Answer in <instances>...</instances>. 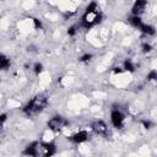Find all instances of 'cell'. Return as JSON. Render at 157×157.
I'll list each match as a JSON object with an SVG mask.
<instances>
[{
    "label": "cell",
    "instance_id": "6da1fadb",
    "mask_svg": "<svg viewBox=\"0 0 157 157\" xmlns=\"http://www.w3.org/2000/svg\"><path fill=\"white\" fill-rule=\"evenodd\" d=\"M47 98L44 96H36L25 106L23 112L26 113L28 117H33V115L41 113L47 106Z\"/></svg>",
    "mask_w": 157,
    "mask_h": 157
},
{
    "label": "cell",
    "instance_id": "7a4b0ae2",
    "mask_svg": "<svg viewBox=\"0 0 157 157\" xmlns=\"http://www.w3.org/2000/svg\"><path fill=\"white\" fill-rule=\"evenodd\" d=\"M101 19H102V16H101V14H98V11L86 12L85 16L82 17V26L86 28H91L93 25L101 22Z\"/></svg>",
    "mask_w": 157,
    "mask_h": 157
},
{
    "label": "cell",
    "instance_id": "3957f363",
    "mask_svg": "<svg viewBox=\"0 0 157 157\" xmlns=\"http://www.w3.org/2000/svg\"><path fill=\"white\" fill-rule=\"evenodd\" d=\"M68 124H69V122L67 119L58 115V117H54V118H52L51 120L48 122V128L51 130H53V131H59L63 128L67 127Z\"/></svg>",
    "mask_w": 157,
    "mask_h": 157
},
{
    "label": "cell",
    "instance_id": "277c9868",
    "mask_svg": "<svg viewBox=\"0 0 157 157\" xmlns=\"http://www.w3.org/2000/svg\"><path fill=\"white\" fill-rule=\"evenodd\" d=\"M111 120H112V123H113V125L115 127V128H118V129H120V128H123V122H124V115L119 112V111H117V109H114L113 112H112V114H111Z\"/></svg>",
    "mask_w": 157,
    "mask_h": 157
},
{
    "label": "cell",
    "instance_id": "5b68a950",
    "mask_svg": "<svg viewBox=\"0 0 157 157\" xmlns=\"http://www.w3.org/2000/svg\"><path fill=\"white\" fill-rule=\"evenodd\" d=\"M92 129L96 134L98 135H106L107 131H108V127H107V124L102 120H98V122H95L92 124Z\"/></svg>",
    "mask_w": 157,
    "mask_h": 157
},
{
    "label": "cell",
    "instance_id": "8992f818",
    "mask_svg": "<svg viewBox=\"0 0 157 157\" xmlns=\"http://www.w3.org/2000/svg\"><path fill=\"white\" fill-rule=\"evenodd\" d=\"M146 5H147L146 0H136L134 6H133V10H131V12H133L134 16H139L140 14L144 12Z\"/></svg>",
    "mask_w": 157,
    "mask_h": 157
},
{
    "label": "cell",
    "instance_id": "52a82bcc",
    "mask_svg": "<svg viewBox=\"0 0 157 157\" xmlns=\"http://www.w3.org/2000/svg\"><path fill=\"white\" fill-rule=\"evenodd\" d=\"M70 139H71V141H74V143L81 144V143H85L86 140L88 139V134H87V131L82 130V131H79V133H76L75 135H72Z\"/></svg>",
    "mask_w": 157,
    "mask_h": 157
},
{
    "label": "cell",
    "instance_id": "ba28073f",
    "mask_svg": "<svg viewBox=\"0 0 157 157\" xmlns=\"http://www.w3.org/2000/svg\"><path fill=\"white\" fill-rule=\"evenodd\" d=\"M23 155H26V156H37L38 155V143L35 141V143L30 144L26 148H25Z\"/></svg>",
    "mask_w": 157,
    "mask_h": 157
},
{
    "label": "cell",
    "instance_id": "9c48e42d",
    "mask_svg": "<svg viewBox=\"0 0 157 157\" xmlns=\"http://www.w3.org/2000/svg\"><path fill=\"white\" fill-rule=\"evenodd\" d=\"M42 146H43L44 156H46V157L53 156V155L56 152V147H55V145H54L53 143H43Z\"/></svg>",
    "mask_w": 157,
    "mask_h": 157
},
{
    "label": "cell",
    "instance_id": "30bf717a",
    "mask_svg": "<svg viewBox=\"0 0 157 157\" xmlns=\"http://www.w3.org/2000/svg\"><path fill=\"white\" fill-rule=\"evenodd\" d=\"M130 23L133 25L134 27H137V28H141L143 27V21L139 16H134V17L130 19Z\"/></svg>",
    "mask_w": 157,
    "mask_h": 157
},
{
    "label": "cell",
    "instance_id": "8fae6325",
    "mask_svg": "<svg viewBox=\"0 0 157 157\" xmlns=\"http://www.w3.org/2000/svg\"><path fill=\"white\" fill-rule=\"evenodd\" d=\"M9 67H10V60L5 55H1V58H0V68L3 70H6Z\"/></svg>",
    "mask_w": 157,
    "mask_h": 157
},
{
    "label": "cell",
    "instance_id": "7c38bea8",
    "mask_svg": "<svg viewBox=\"0 0 157 157\" xmlns=\"http://www.w3.org/2000/svg\"><path fill=\"white\" fill-rule=\"evenodd\" d=\"M141 31L144 32L145 35H155V28L152 26H150V25H143V27H141Z\"/></svg>",
    "mask_w": 157,
    "mask_h": 157
},
{
    "label": "cell",
    "instance_id": "4fadbf2b",
    "mask_svg": "<svg viewBox=\"0 0 157 157\" xmlns=\"http://www.w3.org/2000/svg\"><path fill=\"white\" fill-rule=\"evenodd\" d=\"M124 69L130 71V72H134V70H135L133 63H131L130 60H125V63H124Z\"/></svg>",
    "mask_w": 157,
    "mask_h": 157
},
{
    "label": "cell",
    "instance_id": "5bb4252c",
    "mask_svg": "<svg viewBox=\"0 0 157 157\" xmlns=\"http://www.w3.org/2000/svg\"><path fill=\"white\" fill-rule=\"evenodd\" d=\"M97 4L96 3H91L88 6H87V9H86V12H95L97 11Z\"/></svg>",
    "mask_w": 157,
    "mask_h": 157
},
{
    "label": "cell",
    "instance_id": "9a60e30c",
    "mask_svg": "<svg viewBox=\"0 0 157 157\" xmlns=\"http://www.w3.org/2000/svg\"><path fill=\"white\" fill-rule=\"evenodd\" d=\"M147 80L148 81H153V80H157V71H150L147 75Z\"/></svg>",
    "mask_w": 157,
    "mask_h": 157
},
{
    "label": "cell",
    "instance_id": "2e32d148",
    "mask_svg": "<svg viewBox=\"0 0 157 157\" xmlns=\"http://www.w3.org/2000/svg\"><path fill=\"white\" fill-rule=\"evenodd\" d=\"M91 59H92V55H91V54H85V55H82L80 58V61L85 63V61H90Z\"/></svg>",
    "mask_w": 157,
    "mask_h": 157
},
{
    "label": "cell",
    "instance_id": "e0dca14e",
    "mask_svg": "<svg viewBox=\"0 0 157 157\" xmlns=\"http://www.w3.org/2000/svg\"><path fill=\"white\" fill-rule=\"evenodd\" d=\"M42 69H43V65L41 64V63H36L35 64V72L37 74V75H38L41 71H42Z\"/></svg>",
    "mask_w": 157,
    "mask_h": 157
},
{
    "label": "cell",
    "instance_id": "ac0fdd59",
    "mask_svg": "<svg viewBox=\"0 0 157 157\" xmlns=\"http://www.w3.org/2000/svg\"><path fill=\"white\" fill-rule=\"evenodd\" d=\"M143 51H144V53H148V52L152 51V47L150 44H147V43H144L143 44Z\"/></svg>",
    "mask_w": 157,
    "mask_h": 157
},
{
    "label": "cell",
    "instance_id": "d6986e66",
    "mask_svg": "<svg viewBox=\"0 0 157 157\" xmlns=\"http://www.w3.org/2000/svg\"><path fill=\"white\" fill-rule=\"evenodd\" d=\"M141 123H143V125H144L145 129H151V127L153 125V124H152L150 120H143Z\"/></svg>",
    "mask_w": 157,
    "mask_h": 157
},
{
    "label": "cell",
    "instance_id": "ffe728a7",
    "mask_svg": "<svg viewBox=\"0 0 157 157\" xmlns=\"http://www.w3.org/2000/svg\"><path fill=\"white\" fill-rule=\"evenodd\" d=\"M68 35L71 36V37L75 36V35H76V27H75V26H71V27L68 30Z\"/></svg>",
    "mask_w": 157,
    "mask_h": 157
},
{
    "label": "cell",
    "instance_id": "44dd1931",
    "mask_svg": "<svg viewBox=\"0 0 157 157\" xmlns=\"http://www.w3.org/2000/svg\"><path fill=\"white\" fill-rule=\"evenodd\" d=\"M33 23H35V27H36L37 30H41V28H42V23H41V21H39V20L33 19Z\"/></svg>",
    "mask_w": 157,
    "mask_h": 157
},
{
    "label": "cell",
    "instance_id": "7402d4cb",
    "mask_svg": "<svg viewBox=\"0 0 157 157\" xmlns=\"http://www.w3.org/2000/svg\"><path fill=\"white\" fill-rule=\"evenodd\" d=\"M122 71H123V70H122L120 68H115V69H114V72H115V74H120Z\"/></svg>",
    "mask_w": 157,
    "mask_h": 157
},
{
    "label": "cell",
    "instance_id": "603a6c76",
    "mask_svg": "<svg viewBox=\"0 0 157 157\" xmlns=\"http://www.w3.org/2000/svg\"><path fill=\"white\" fill-rule=\"evenodd\" d=\"M6 120V114H1V123H4Z\"/></svg>",
    "mask_w": 157,
    "mask_h": 157
}]
</instances>
